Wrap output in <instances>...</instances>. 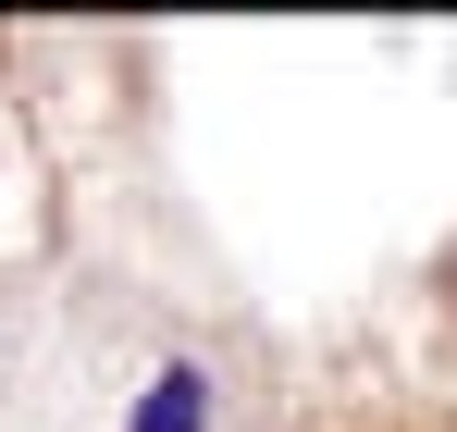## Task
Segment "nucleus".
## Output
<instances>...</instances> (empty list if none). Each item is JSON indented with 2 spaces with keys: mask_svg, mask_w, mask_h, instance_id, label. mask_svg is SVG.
Here are the masks:
<instances>
[{
  "mask_svg": "<svg viewBox=\"0 0 457 432\" xmlns=\"http://www.w3.org/2000/svg\"><path fill=\"white\" fill-rule=\"evenodd\" d=\"M137 432H211V370H198V359H173L149 395H137Z\"/></svg>",
  "mask_w": 457,
  "mask_h": 432,
  "instance_id": "nucleus-1",
  "label": "nucleus"
}]
</instances>
